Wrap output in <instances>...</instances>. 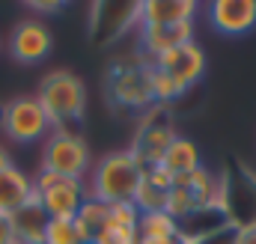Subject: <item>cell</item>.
Instances as JSON below:
<instances>
[{
	"instance_id": "cell-29",
	"label": "cell",
	"mask_w": 256,
	"mask_h": 244,
	"mask_svg": "<svg viewBox=\"0 0 256 244\" xmlns=\"http://www.w3.org/2000/svg\"><path fill=\"white\" fill-rule=\"evenodd\" d=\"M33 12H57L63 3H42V0H33V3H27Z\"/></svg>"
},
{
	"instance_id": "cell-3",
	"label": "cell",
	"mask_w": 256,
	"mask_h": 244,
	"mask_svg": "<svg viewBox=\"0 0 256 244\" xmlns=\"http://www.w3.org/2000/svg\"><path fill=\"white\" fill-rule=\"evenodd\" d=\"M108 96L114 104L146 114L155 98H152V66L146 60H122L108 72Z\"/></svg>"
},
{
	"instance_id": "cell-22",
	"label": "cell",
	"mask_w": 256,
	"mask_h": 244,
	"mask_svg": "<svg viewBox=\"0 0 256 244\" xmlns=\"http://www.w3.org/2000/svg\"><path fill=\"white\" fill-rule=\"evenodd\" d=\"M200 206H196V200L191 196V190L188 188H182V184H173L170 188V194H167V202H164V212L173 218V220H185L191 212H196Z\"/></svg>"
},
{
	"instance_id": "cell-24",
	"label": "cell",
	"mask_w": 256,
	"mask_h": 244,
	"mask_svg": "<svg viewBox=\"0 0 256 244\" xmlns=\"http://www.w3.org/2000/svg\"><path fill=\"white\" fill-rule=\"evenodd\" d=\"M92 244H140L137 226H116V224H104V230L98 232V238Z\"/></svg>"
},
{
	"instance_id": "cell-5",
	"label": "cell",
	"mask_w": 256,
	"mask_h": 244,
	"mask_svg": "<svg viewBox=\"0 0 256 244\" xmlns=\"http://www.w3.org/2000/svg\"><path fill=\"white\" fill-rule=\"evenodd\" d=\"M0 128L12 143H21V146L45 143V137L54 131L36 96H18L0 104Z\"/></svg>"
},
{
	"instance_id": "cell-27",
	"label": "cell",
	"mask_w": 256,
	"mask_h": 244,
	"mask_svg": "<svg viewBox=\"0 0 256 244\" xmlns=\"http://www.w3.org/2000/svg\"><path fill=\"white\" fill-rule=\"evenodd\" d=\"M236 244H256V224L236 226Z\"/></svg>"
},
{
	"instance_id": "cell-16",
	"label": "cell",
	"mask_w": 256,
	"mask_h": 244,
	"mask_svg": "<svg viewBox=\"0 0 256 244\" xmlns=\"http://www.w3.org/2000/svg\"><path fill=\"white\" fill-rule=\"evenodd\" d=\"M12 230H15V242L18 244H42L45 242V230H48V214L39 206V200L33 196L27 206H21L12 218Z\"/></svg>"
},
{
	"instance_id": "cell-30",
	"label": "cell",
	"mask_w": 256,
	"mask_h": 244,
	"mask_svg": "<svg viewBox=\"0 0 256 244\" xmlns=\"http://www.w3.org/2000/svg\"><path fill=\"white\" fill-rule=\"evenodd\" d=\"M9 167H12V155H9V149L0 143V173H3V170H9Z\"/></svg>"
},
{
	"instance_id": "cell-25",
	"label": "cell",
	"mask_w": 256,
	"mask_h": 244,
	"mask_svg": "<svg viewBox=\"0 0 256 244\" xmlns=\"http://www.w3.org/2000/svg\"><path fill=\"white\" fill-rule=\"evenodd\" d=\"M108 224L116 226H137L140 224V208L134 202H114L108 206Z\"/></svg>"
},
{
	"instance_id": "cell-13",
	"label": "cell",
	"mask_w": 256,
	"mask_h": 244,
	"mask_svg": "<svg viewBox=\"0 0 256 244\" xmlns=\"http://www.w3.org/2000/svg\"><path fill=\"white\" fill-rule=\"evenodd\" d=\"M200 12L196 0H146L137 9V27H164V24H194Z\"/></svg>"
},
{
	"instance_id": "cell-31",
	"label": "cell",
	"mask_w": 256,
	"mask_h": 244,
	"mask_svg": "<svg viewBox=\"0 0 256 244\" xmlns=\"http://www.w3.org/2000/svg\"><path fill=\"white\" fill-rule=\"evenodd\" d=\"M140 244H179V242H158V238H140Z\"/></svg>"
},
{
	"instance_id": "cell-11",
	"label": "cell",
	"mask_w": 256,
	"mask_h": 244,
	"mask_svg": "<svg viewBox=\"0 0 256 244\" xmlns=\"http://www.w3.org/2000/svg\"><path fill=\"white\" fill-rule=\"evenodd\" d=\"M208 24L224 36H244L256 27V0H214Z\"/></svg>"
},
{
	"instance_id": "cell-14",
	"label": "cell",
	"mask_w": 256,
	"mask_h": 244,
	"mask_svg": "<svg viewBox=\"0 0 256 244\" xmlns=\"http://www.w3.org/2000/svg\"><path fill=\"white\" fill-rule=\"evenodd\" d=\"M173 184H176V179H173V173L164 164L146 167L143 170V182H140L137 194H134V206L140 208V214H146V212H164V202H167V194H170Z\"/></svg>"
},
{
	"instance_id": "cell-20",
	"label": "cell",
	"mask_w": 256,
	"mask_h": 244,
	"mask_svg": "<svg viewBox=\"0 0 256 244\" xmlns=\"http://www.w3.org/2000/svg\"><path fill=\"white\" fill-rule=\"evenodd\" d=\"M140 238H158V242H179V220H173L167 212H146L137 224Z\"/></svg>"
},
{
	"instance_id": "cell-17",
	"label": "cell",
	"mask_w": 256,
	"mask_h": 244,
	"mask_svg": "<svg viewBox=\"0 0 256 244\" xmlns=\"http://www.w3.org/2000/svg\"><path fill=\"white\" fill-rule=\"evenodd\" d=\"M161 164L173 173V179L191 176L194 170H200V167H202L196 143H194V140H188V137H179V134H176V140L170 143V149L164 152V161H161Z\"/></svg>"
},
{
	"instance_id": "cell-10",
	"label": "cell",
	"mask_w": 256,
	"mask_h": 244,
	"mask_svg": "<svg viewBox=\"0 0 256 244\" xmlns=\"http://www.w3.org/2000/svg\"><path fill=\"white\" fill-rule=\"evenodd\" d=\"M149 66L167 72V74L173 78V84L179 86V92L185 96L191 86L200 84V78L206 74V54H202V48H200L196 42H188V45H182V48H176V51L161 54L158 60H152Z\"/></svg>"
},
{
	"instance_id": "cell-9",
	"label": "cell",
	"mask_w": 256,
	"mask_h": 244,
	"mask_svg": "<svg viewBox=\"0 0 256 244\" xmlns=\"http://www.w3.org/2000/svg\"><path fill=\"white\" fill-rule=\"evenodd\" d=\"M51 48H54V33L39 18H24L9 33V54H12V60L24 62V66L42 62L51 54Z\"/></svg>"
},
{
	"instance_id": "cell-2",
	"label": "cell",
	"mask_w": 256,
	"mask_h": 244,
	"mask_svg": "<svg viewBox=\"0 0 256 244\" xmlns=\"http://www.w3.org/2000/svg\"><path fill=\"white\" fill-rule=\"evenodd\" d=\"M36 98H39L42 110L48 114L54 131L57 128H68V125L84 120V110H86V86L68 68H57V72L45 74L42 84H39Z\"/></svg>"
},
{
	"instance_id": "cell-7",
	"label": "cell",
	"mask_w": 256,
	"mask_h": 244,
	"mask_svg": "<svg viewBox=\"0 0 256 244\" xmlns=\"http://www.w3.org/2000/svg\"><path fill=\"white\" fill-rule=\"evenodd\" d=\"M176 140V131L167 120V110L161 104H152L143 120H140V128H137V137H134V158L140 161V167H158L164 161V152L170 149V143Z\"/></svg>"
},
{
	"instance_id": "cell-1",
	"label": "cell",
	"mask_w": 256,
	"mask_h": 244,
	"mask_svg": "<svg viewBox=\"0 0 256 244\" xmlns=\"http://www.w3.org/2000/svg\"><path fill=\"white\" fill-rule=\"evenodd\" d=\"M143 182V167L134 158L131 149H120L104 155L92 167V182H90V196L114 206V202H134V194Z\"/></svg>"
},
{
	"instance_id": "cell-28",
	"label": "cell",
	"mask_w": 256,
	"mask_h": 244,
	"mask_svg": "<svg viewBox=\"0 0 256 244\" xmlns=\"http://www.w3.org/2000/svg\"><path fill=\"white\" fill-rule=\"evenodd\" d=\"M0 244H18L15 242V230H12V220L6 214H0Z\"/></svg>"
},
{
	"instance_id": "cell-6",
	"label": "cell",
	"mask_w": 256,
	"mask_h": 244,
	"mask_svg": "<svg viewBox=\"0 0 256 244\" xmlns=\"http://www.w3.org/2000/svg\"><path fill=\"white\" fill-rule=\"evenodd\" d=\"M33 190L48 218H74L84 200L90 196L84 179H66V176H54L45 170L33 179Z\"/></svg>"
},
{
	"instance_id": "cell-26",
	"label": "cell",
	"mask_w": 256,
	"mask_h": 244,
	"mask_svg": "<svg viewBox=\"0 0 256 244\" xmlns=\"http://www.w3.org/2000/svg\"><path fill=\"white\" fill-rule=\"evenodd\" d=\"M196 244H236V226L230 224V226H224V230H218V232L200 238Z\"/></svg>"
},
{
	"instance_id": "cell-21",
	"label": "cell",
	"mask_w": 256,
	"mask_h": 244,
	"mask_svg": "<svg viewBox=\"0 0 256 244\" xmlns=\"http://www.w3.org/2000/svg\"><path fill=\"white\" fill-rule=\"evenodd\" d=\"M42 244H86V242L80 238V232L74 226V218H51Z\"/></svg>"
},
{
	"instance_id": "cell-23",
	"label": "cell",
	"mask_w": 256,
	"mask_h": 244,
	"mask_svg": "<svg viewBox=\"0 0 256 244\" xmlns=\"http://www.w3.org/2000/svg\"><path fill=\"white\" fill-rule=\"evenodd\" d=\"M182 92H179V86L173 84V78L167 74V72H161V68H155L152 66V98H155V104H170V102H176Z\"/></svg>"
},
{
	"instance_id": "cell-15",
	"label": "cell",
	"mask_w": 256,
	"mask_h": 244,
	"mask_svg": "<svg viewBox=\"0 0 256 244\" xmlns=\"http://www.w3.org/2000/svg\"><path fill=\"white\" fill-rule=\"evenodd\" d=\"M36 196L33 190V176H27L21 167H9L0 173V214L12 218L21 206H27Z\"/></svg>"
},
{
	"instance_id": "cell-18",
	"label": "cell",
	"mask_w": 256,
	"mask_h": 244,
	"mask_svg": "<svg viewBox=\"0 0 256 244\" xmlns=\"http://www.w3.org/2000/svg\"><path fill=\"white\" fill-rule=\"evenodd\" d=\"M104 224H108V202H102V200H96V196H86L84 206H80L78 214H74V226H78L80 238L86 244H92L98 238V232L104 230Z\"/></svg>"
},
{
	"instance_id": "cell-19",
	"label": "cell",
	"mask_w": 256,
	"mask_h": 244,
	"mask_svg": "<svg viewBox=\"0 0 256 244\" xmlns=\"http://www.w3.org/2000/svg\"><path fill=\"white\" fill-rule=\"evenodd\" d=\"M176 184H182V188L191 190V196L196 200L200 208H206V206H218V200H220V176L208 173L206 167L194 170L191 176L176 179Z\"/></svg>"
},
{
	"instance_id": "cell-4",
	"label": "cell",
	"mask_w": 256,
	"mask_h": 244,
	"mask_svg": "<svg viewBox=\"0 0 256 244\" xmlns=\"http://www.w3.org/2000/svg\"><path fill=\"white\" fill-rule=\"evenodd\" d=\"M42 170L66 176V179H84L90 173V146L86 140L72 131V128H57L45 137L42 146Z\"/></svg>"
},
{
	"instance_id": "cell-8",
	"label": "cell",
	"mask_w": 256,
	"mask_h": 244,
	"mask_svg": "<svg viewBox=\"0 0 256 244\" xmlns=\"http://www.w3.org/2000/svg\"><path fill=\"white\" fill-rule=\"evenodd\" d=\"M220 208L232 226L256 224V176L244 167H236L220 176Z\"/></svg>"
},
{
	"instance_id": "cell-12",
	"label": "cell",
	"mask_w": 256,
	"mask_h": 244,
	"mask_svg": "<svg viewBox=\"0 0 256 244\" xmlns=\"http://www.w3.org/2000/svg\"><path fill=\"white\" fill-rule=\"evenodd\" d=\"M194 42V24H164V27H140V60L152 62L167 51H176Z\"/></svg>"
}]
</instances>
